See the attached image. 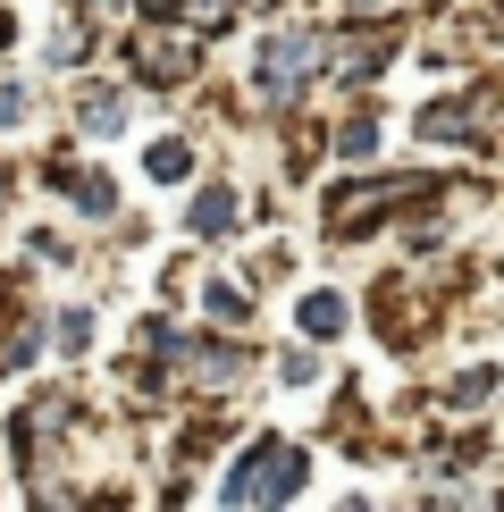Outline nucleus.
Wrapping results in <instances>:
<instances>
[{
    "label": "nucleus",
    "mask_w": 504,
    "mask_h": 512,
    "mask_svg": "<svg viewBox=\"0 0 504 512\" xmlns=\"http://www.w3.org/2000/svg\"><path fill=\"white\" fill-rule=\"evenodd\" d=\"M118 126H126V101H118V93H93V101H84V135H118Z\"/></svg>",
    "instance_id": "obj_6"
},
{
    "label": "nucleus",
    "mask_w": 504,
    "mask_h": 512,
    "mask_svg": "<svg viewBox=\"0 0 504 512\" xmlns=\"http://www.w3.org/2000/svg\"><path fill=\"white\" fill-rule=\"evenodd\" d=\"M84 336H93V319H84V311H59V345L84 353Z\"/></svg>",
    "instance_id": "obj_10"
},
{
    "label": "nucleus",
    "mask_w": 504,
    "mask_h": 512,
    "mask_svg": "<svg viewBox=\"0 0 504 512\" xmlns=\"http://www.w3.org/2000/svg\"><path fill=\"white\" fill-rule=\"evenodd\" d=\"M185 168H194L185 143H152V177H185Z\"/></svg>",
    "instance_id": "obj_9"
},
{
    "label": "nucleus",
    "mask_w": 504,
    "mask_h": 512,
    "mask_svg": "<svg viewBox=\"0 0 504 512\" xmlns=\"http://www.w3.org/2000/svg\"><path fill=\"white\" fill-rule=\"evenodd\" d=\"M26 118V84H0V126H17Z\"/></svg>",
    "instance_id": "obj_13"
},
{
    "label": "nucleus",
    "mask_w": 504,
    "mask_h": 512,
    "mask_svg": "<svg viewBox=\"0 0 504 512\" xmlns=\"http://www.w3.org/2000/svg\"><path fill=\"white\" fill-rule=\"evenodd\" d=\"M227 227H236V194H227V185H210V194L194 202V236H227Z\"/></svg>",
    "instance_id": "obj_5"
},
{
    "label": "nucleus",
    "mask_w": 504,
    "mask_h": 512,
    "mask_svg": "<svg viewBox=\"0 0 504 512\" xmlns=\"http://www.w3.org/2000/svg\"><path fill=\"white\" fill-rule=\"evenodd\" d=\"M320 68H328V42H311V34H269V42H261V59H252V76H261V101H294Z\"/></svg>",
    "instance_id": "obj_2"
},
{
    "label": "nucleus",
    "mask_w": 504,
    "mask_h": 512,
    "mask_svg": "<svg viewBox=\"0 0 504 512\" xmlns=\"http://www.w3.org/2000/svg\"><path fill=\"white\" fill-rule=\"evenodd\" d=\"M135 68L152 76V84H185V68H194V51H185V42H177V51H168V42H135Z\"/></svg>",
    "instance_id": "obj_4"
},
{
    "label": "nucleus",
    "mask_w": 504,
    "mask_h": 512,
    "mask_svg": "<svg viewBox=\"0 0 504 512\" xmlns=\"http://www.w3.org/2000/svg\"><path fill=\"white\" fill-rule=\"evenodd\" d=\"M336 152H345V160H370V152H378V126H370V118H353V126H345V143H336Z\"/></svg>",
    "instance_id": "obj_8"
},
{
    "label": "nucleus",
    "mask_w": 504,
    "mask_h": 512,
    "mask_svg": "<svg viewBox=\"0 0 504 512\" xmlns=\"http://www.w3.org/2000/svg\"><path fill=\"white\" fill-rule=\"evenodd\" d=\"M303 328H311V336H336V328H345V303H336V294H311V303H303Z\"/></svg>",
    "instance_id": "obj_7"
},
{
    "label": "nucleus",
    "mask_w": 504,
    "mask_h": 512,
    "mask_svg": "<svg viewBox=\"0 0 504 512\" xmlns=\"http://www.w3.org/2000/svg\"><path fill=\"white\" fill-rule=\"evenodd\" d=\"M303 479H311V462L294 454V445L261 437V445H252V454L236 462V479H227V504H286Z\"/></svg>",
    "instance_id": "obj_1"
},
{
    "label": "nucleus",
    "mask_w": 504,
    "mask_h": 512,
    "mask_svg": "<svg viewBox=\"0 0 504 512\" xmlns=\"http://www.w3.org/2000/svg\"><path fill=\"white\" fill-rule=\"evenodd\" d=\"M210 311H219V319H244L252 303H244V294H236V286H227V277H219V286H210Z\"/></svg>",
    "instance_id": "obj_11"
},
{
    "label": "nucleus",
    "mask_w": 504,
    "mask_h": 512,
    "mask_svg": "<svg viewBox=\"0 0 504 512\" xmlns=\"http://www.w3.org/2000/svg\"><path fill=\"white\" fill-rule=\"evenodd\" d=\"M51 185H59V194H76L84 210H93V219H110V210H118L110 177H93V168H51Z\"/></svg>",
    "instance_id": "obj_3"
},
{
    "label": "nucleus",
    "mask_w": 504,
    "mask_h": 512,
    "mask_svg": "<svg viewBox=\"0 0 504 512\" xmlns=\"http://www.w3.org/2000/svg\"><path fill=\"white\" fill-rule=\"evenodd\" d=\"M0 194H9V185H0Z\"/></svg>",
    "instance_id": "obj_14"
},
{
    "label": "nucleus",
    "mask_w": 504,
    "mask_h": 512,
    "mask_svg": "<svg viewBox=\"0 0 504 512\" xmlns=\"http://www.w3.org/2000/svg\"><path fill=\"white\" fill-rule=\"evenodd\" d=\"M488 387H496V370H462V378H454V403H479Z\"/></svg>",
    "instance_id": "obj_12"
}]
</instances>
